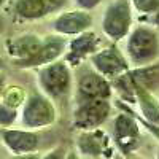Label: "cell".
<instances>
[{"instance_id": "obj_1", "label": "cell", "mask_w": 159, "mask_h": 159, "mask_svg": "<svg viewBox=\"0 0 159 159\" xmlns=\"http://www.w3.org/2000/svg\"><path fill=\"white\" fill-rule=\"evenodd\" d=\"M157 37L150 29H135L127 42V54L134 64L143 65L151 62L157 54Z\"/></svg>"}, {"instance_id": "obj_2", "label": "cell", "mask_w": 159, "mask_h": 159, "mask_svg": "<svg viewBox=\"0 0 159 159\" xmlns=\"http://www.w3.org/2000/svg\"><path fill=\"white\" fill-rule=\"evenodd\" d=\"M130 21H132V16H130L129 2L127 0H116L105 11L102 27H103V32L110 38L119 40L129 32Z\"/></svg>"}, {"instance_id": "obj_3", "label": "cell", "mask_w": 159, "mask_h": 159, "mask_svg": "<svg viewBox=\"0 0 159 159\" xmlns=\"http://www.w3.org/2000/svg\"><path fill=\"white\" fill-rule=\"evenodd\" d=\"M110 103L105 99H94L83 103L75 113V126L80 129H94L107 119Z\"/></svg>"}, {"instance_id": "obj_4", "label": "cell", "mask_w": 159, "mask_h": 159, "mask_svg": "<svg viewBox=\"0 0 159 159\" xmlns=\"http://www.w3.org/2000/svg\"><path fill=\"white\" fill-rule=\"evenodd\" d=\"M54 108L42 96H34L29 99L24 108V124L29 127H43L54 121Z\"/></svg>"}, {"instance_id": "obj_5", "label": "cell", "mask_w": 159, "mask_h": 159, "mask_svg": "<svg viewBox=\"0 0 159 159\" xmlns=\"http://www.w3.org/2000/svg\"><path fill=\"white\" fill-rule=\"evenodd\" d=\"M40 81H42V86L45 88L46 92H49L54 97H59L65 94L70 86V72L67 65L62 62L51 64L42 72Z\"/></svg>"}, {"instance_id": "obj_6", "label": "cell", "mask_w": 159, "mask_h": 159, "mask_svg": "<svg viewBox=\"0 0 159 159\" xmlns=\"http://www.w3.org/2000/svg\"><path fill=\"white\" fill-rule=\"evenodd\" d=\"M92 64L102 75L119 76L127 67L123 54L116 48H107L92 56Z\"/></svg>"}, {"instance_id": "obj_7", "label": "cell", "mask_w": 159, "mask_h": 159, "mask_svg": "<svg viewBox=\"0 0 159 159\" xmlns=\"http://www.w3.org/2000/svg\"><path fill=\"white\" fill-rule=\"evenodd\" d=\"M78 91L83 97L88 100H94V99H107L110 96V84L100 76L99 73L94 72H86L80 76L78 80Z\"/></svg>"}, {"instance_id": "obj_8", "label": "cell", "mask_w": 159, "mask_h": 159, "mask_svg": "<svg viewBox=\"0 0 159 159\" xmlns=\"http://www.w3.org/2000/svg\"><path fill=\"white\" fill-rule=\"evenodd\" d=\"M115 135L121 150L129 153L137 145L139 139V129L135 121L126 115H119L115 121Z\"/></svg>"}, {"instance_id": "obj_9", "label": "cell", "mask_w": 159, "mask_h": 159, "mask_svg": "<svg viewBox=\"0 0 159 159\" xmlns=\"http://www.w3.org/2000/svg\"><path fill=\"white\" fill-rule=\"evenodd\" d=\"M91 21H92L91 16L84 11H69L56 19L54 29L61 34L73 35V34L84 32L91 25Z\"/></svg>"}, {"instance_id": "obj_10", "label": "cell", "mask_w": 159, "mask_h": 159, "mask_svg": "<svg viewBox=\"0 0 159 159\" xmlns=\"http://www.w3.org/2000/svg\"><path fill=\"white\" fill-rule=\"evenodd\" d=\"M43 46V42L35 35H24L19 38H15L8 45V51L13 57L18 59V64H22L25 61L32 59L40 48Z\"/></svg>"}, {"instance_id": "obj_11", "label": "cell", "mask_w": 159, "mask_h": 159, "mask_svg": "<svg viewBox=\"0 0 159 159\" xmlns=\"http://www.w3.org/2000/svg\"><path fill=\"white\" fill-rule=\"evenodd\" d=\"M3 139L7 147L18 154L30 153L38 145V137L32 132H24V130H5Z\"/></svg>"}, {"instance_id": "obj_12", "label": "cell", "mask_w": 159, "mask_h": 159, "mask_svg": "<svg viewBox=\"0 0 159 159\" xmlns=\"http://www.w3.org/2000/svg\"><path fill=\"white\" fill-rule=\"evenodd\" d=\"M62 51H64L62 40H48L46 43H43V46L40 48V51L32 59L25 61L19 65H22V67H37V65H42V64H49L56 57H59Z\"/></svg>"}, {"instance_id": "obj_13", "label": "cell", "mask_w": 159, "mask_h": 159, "mask_svg": "<svg viewBox=\"0 0 159 159\" xmlns=\"http://www.w3.org/2000/svg\"><path fill=\"white\" fill-rule=\"evenodd\" d=\"M97 46V38L94 34L86 32L83 35H80L70 43V54L69 61L72 62H80L86 54H89L91 51H94Z\"/></svg>"}, {"instance_id": "obj_14", "label": "cell", "mask_w": 159, "mask_h": 159, "mask_svg": "<svg viewBox=\"0 0 159 159\" xmlns=\"http://www.w3.org/2000/svg\"><path fill=\"white\" fill-rule=\"evenodd\" d=\"M132 81L145 91H153L159 88V65H150V67L135 70L132 75Z\"/></svg>"}, {"instance_id": "obj_15", "label": "cell", "mask_w": 159, "mask_h": 159, "mask_svg": "<svg viewBox=\"0 0 159 159\" xmlns=\"http://www.w3.org/2000/svg\"><path fill=\"white\" fill-rule=\"evenodd\" d=\"M132 84H134V89H135L137 96H139V99H140V105H142L143 115L147 116L150 121L159 123V105L156 103V100L150 96L148 91H145L143 88L137 86L134 81H132Z\"/></svg>"}, {"instance_id": "obj_16", "label": "cell", "mask_w": 159, "mask_h": 159, "mask_svg": "<svg viewBox=\"0 0 159 159\" xmlns=\"http://www.w3.org/2000/svg\"><path fill=\"white\" fill-rule=\"evenodd\" d=\"M103 137L99 132H88V134L81 135L78 140V147L84 154L89 156H99L103 150Z\"/></svg>"}, {"instance_id": "obj_17", "label": "cell", "mask_w": 159, "mask_h": 159, "mask_svg": "<svg viewBox=\"0 0 159 159\" xmlns=\"http://www.w3.org/2000/svg\"><path fill=\"white\" fill-rule=\"evenodd\" d=\"M16 13L22 18L37 19L46 15L42 0H18L16 2Z\"/></svg>"}, {"instance_id": "obj_18", "label": "cell", "mask_w": 159, "mask_h": 159, "mask_svg": "<svg viewBox=\"0 0 159 159\" xmlns=\"http://www.w3.org/2000/svg\"><path fill=\"white\" fill-rule=\"evenodd\" d=\"M135 8L142 13H153L159 11V0H132Z\"/></svg>"}, {"instance_id": "obj_19", "label": "cell", "mask_w": 159, "mask_h": 159, "mask_svg": "<svg viewBox=\"0 0 159 159\" xmlns=\"http://www.w3.org/2000/svg\"><path fill=\"white\" fill-rule=\"evenodd\" d=\"M16 118V111L7 107V105H0V124H11Z\"/></svg>"}, {"instance_id": "obj_20", "label": "cell", "mask_w": 159, "mask_h": 159, "mask_svg": "<svg viewBox=\"0 0 159 159\" xmlns=\"http://www.w3.org/2000/svg\"><path fill=\"white\" fill-rule=\"evenodd\" d=\"M42 2H43V7L46 10V15H48V13L56 11L59 7H62L65 0H42Z\"/></svg>"}, {"instance_id": "obj_21", "label": "cell", "mask_w": 159, "mask_h": 159, "mask_svg": "<svg viewBox=\"0 0 159 159\" xmlns=\"http://www.w3.org/2000/svg\"><path fill=\"white\" fill-rule=\"evenodd\" d=\"M100 2H102V0H76V3L81 7V8H84V10L94 8V7H97Z\"/></svg>"}, {"instance_id": "obj_22", "label": "cell", "mask_w": 159, "mask_h": 159, "mask_svg": "<svg viewBox=\"0 0 159 159\" xmlns=\"http://www.w3.org/2000/svg\"><path fill=\"white\" fill-rule=\"evenodd\" d=\"M45 159H62V154H61V151H54V153H51L49 156H46Z\"/></svg>"}, {"instance_id": "obj_23", "label": "cell", "mask_w": 159, "mask_h": 159, "mask_svg": "<svg viewBox=\"0 0 159 159\" xmlns=\"http://www.w3.org/2000/svg\"><path fill=\"white\" fill-rule=\"evenodd\" d=\"M150 129H151V130L154 132L156 135H159V127H156V126H150Z\"/></svg>"}, {"instance_id": "obj_24", "label": "cell", "mask_w": 159, "mask_h": 159, "mask_svg": "<svg viewBox=\"0 0 159 159\" xmlns=\"http://www.w3.org/2000/svg\"><path fill=\"white\" fill-rule=\"evenodd\" d=\"M2 89H3V78L0 76V92H2Z\"/></svg>"}, {"instance_id": "obj_25", "label": "cell", "mask_w": 159, "mask_h": 159, "mask_svg": "<svg viewBox=\"0 0 159 159\" xmlns=\"http://www.w3.org/2000/svg\"><path fill=\"white\" fill-rule=\"evenodd\" d=\"M154 21H156V22L159 24V11H157V15H156V18H154Z\"/></svg>"}, {"instance_id": "obj_26", "label": "cell", "mask_w": 159, "mask_h": 159, "mask_svg": "<svg viewBox=\"0 0 159 159\" xmlns=\"http://www.w3.org/2000/svg\"><path fill=\"white\" fill-rule=\"evenodd\" d=\"M65 159H75V156H67V157H65Z\"/></svg>"}, {"instance_id": "obj_27", "label": "cell", "mask_w": 159, "mask_h": 159, "mask_svg": "<svg viewBox=\"0 0 159 159\" xmlns=\"http://www.w3.org/2000/svg\"><path fill=\"white\" fill-rule=\"evenodd\" d=\"M0 30H2V21H0Z\"/></svg>"}, {"instance_id": "obj_28", "label": "cell", "mask_w": 159, "mask_h": 159, "mask_svg": "<svg viewBox=\"0 0 159 159\" xmlns=\"http://www.w3.org/2000/svg\"><path fill=\"white\" fill-rule=\"evenodd\" d=\"M2 3H3V0H0V5H2Z\"/></svg>"}, {"instance_id": "obj_29", "label": "cell", "mask_w": 159, "mask_h": 159, "mask_svg": "<svg viewBox=\"0 0 159 159\" xmlns=\"http://www.w3.org/2000/svg\"><path fill=\"white\" fill-rule=\"evenodd\" d=\"M0 65H2V61H0Z\"/></svg>"}, {"instance_id": "obj_30", "label": "cell", "mask_w": 159, "mask_h": 159, "mask_svg": "<svg viewBox=\"0 0 159 159\" xmlns=\"http://www.w3.org/2000/svg\"><path fill=\"white\" fill-rule=\"evenodd\" d=\"M157 157H159V154H157Z\"/></svg>"}]
</instances>
